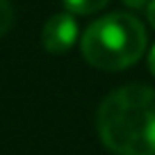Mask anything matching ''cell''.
Instances as JSON below:
<instances>
[{"mask_svg": "<svg viewBox=\"0 0 155 155\" xmlns=\"http://www.w3.org/2000/svg\"><path fill=\"white\" fill-rule=\"evenodd\" d=\"M128 7H132V9H139V7H148L150 0H123Z\"/></svg>", "mask_w": 155, "mask_h": 155, "instance_id": "cell-7", "label": "cell"}, {"mask_svg": "<svg viewBox=\"0 0 155 155\" xmlns=\"http://www.w3.org/2000/svg\"><path fill=\"white\" fill-rule=\"evenodd\" d=\"M78 39V23L71 14H55L46 21L41 30V44L48 53L62 55L71 50V46Z\"/></svg>", "mask_w": 155, "mask_h": 155, "instance_id": "cell-3", "label": "cell"}, {"mask_svg": "<svg viewBox=\"0 0 155 155\" xmlns=\"http://www.w3.org/2000/svg\"><path fill=\"white\" fill-rule=\"evenodd\" d=\"M148 37L144 23L132 14L114 12L94 21L82 34V57L98 71H121L144 55Z\"/></svg>", "mask_w": 155, "mask_h": 155, "instance_id": "cell-2", "label": "cell"}, {"mask_svg": "<svg viewBox=\"0 0 155 155\" xmlns=\"http://www.w3.org/2000/svg\"><path fill=\"white\" fill-rule=\"evenodd\" d=\"M12 21H14V12L9 0H0V37L12 28Z\"/></svg>", "mask_w": 155, "mask_h": 155, "instance_id": "cell-5", "label": "cell"}, {"mask_svg": "<svg viewBox=\"0 0 155 155\" xmlns=\"http://www.w3.org/2000/svg\"><path fill=\"white\" fill-rule=\"evenodd\" d=\"M146 16H148L150 28L155 30V0H150V2H148V7H146Z\"/></svg>", "mask_w": 155, "mask_h": 155, "instance_id": "cell-6", "label": "cell"}, {"mask_svg": "<svg viewBox=\"0 0 155 155\" xmlns=\"http://www.w3.org/2000/svg\"><path fill=\"white\" fill-rule=\"evenodd\" d=\"M101 141L116 155H155V89L128 84L98 107Z\"/></svg>", "mask_w": 155, "mask_h": 155, "instance_id": "cell-1", "label": "cell"}, {"mask_svg": "<svg viewBox=\"0 0 155 155\" xmlns=\"http://www.w3.org/2000/svg\"><path fill=\"white\" fill-rule=\"evenodd\" d=\"M107 2H110V0H64L66 9L71 12V14H80V16L96 14V12H101Z\"/></svg>", "mask_w": 155, "mask_h": 155, "instance_id": "cell-4", "label": "cell"}, {"mask_svg": "<svg viewBox=\"0 0 155 155\" xmlns=\"http://www.w3.org/2000/svg\"><path fill=\"white\" fill-rule=\"evenodd\" d=\"M148 68H150V73L155 75V46H153V50L148 53Z\"/></svg>", "mask_w": 155, "mask_h": 155, "instance_id": "cell-8", "label": "cell"}]
</instances>
